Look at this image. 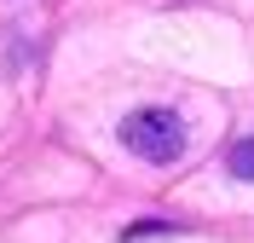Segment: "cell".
<instances>
[{"label": "cell", "mask_w": 254, "mask_h": 243, "mask_svg": "<svg viewBox=\"0 0 254 243\" xmlns=\"http://www.w3.org/2000/svg\"><path fill=\"white\" fill-rule=\"evenodd\" d=\"M225 168H231L237 179H254V139H237V145H231V162H225Z\"/></svg>", "instance_id": "7a4b0ae2"}, {"label": "cell", "mask_w": 254, "mask_h": 243, "mask_svg": "<svg viewBox=\"0 0 254 243\" xmlns=\"http://www.w3.org/2000/svg\"><path fill=\"white\" fill-rule=\"evenodd\" d=\"M122 145L133 157H144V162H174L185 151V122H179V110H162V104L133 110L122 122Z\"/></svg>", "instance_id": "6da1fadb"}]
</instances>
